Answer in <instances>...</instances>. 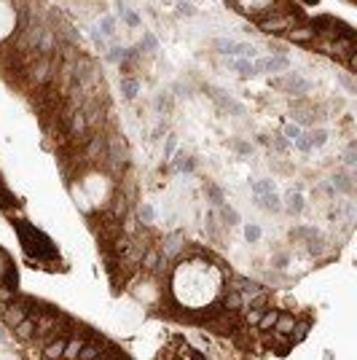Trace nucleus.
<instances>
[{"instance_id": "nucleus-10", "label": "nucleus", "mask_w": 357, "mask_h": 360, "mask_svg": "<svg viewBox=\"0 0 357 360\" xmlns=\"http://www.w3.org/2000/svg\"><path fill=\"white\" fill-rule=\"evenodd\" d=\"M118 89H121V94H124L126 100H135L140 94V81L135 78V75H121V78H118Z\"/></svg>"}, {"instance_id": "nucleus-47", "label": "nucleus", "mask_w": 357, "mask_h": 360, "mask_svg": "<svg viewBox=\"0 0 357 360\" xmlns=\"http://www.w3.org/2000/svg\"><path fill=\"white\" fill-rule=\"evenodd\" d=\"M301 3H306V6H317L319 0H301Z\"/></svg>"}, {"instance_id": "nucleus-13", "label": "nucleus", "mask_w": 357, "mask_h": 360, "mask_svg": "<svg viewBox=\"0 0 357 360\" xmlns=\"http://www.w3.org/2000/svg\"><path fill=\"white\" fill-rule=\"evenodd\" d=\"M293 325H296V317L293 315H282V312H279V317L274 323V331L279 336H290V334H293Z\"/></svg>"}, {"instance_id": "nucleus-8", "label": "nucleus", "mask_w": 357, "mask_h": 360, "mask_svg": "<svg viewBox=\"0 0 357 360\" xmlns=\"http://www.w3.org/2000/svg\"><path fill=\"white\" fill-rule=\"evenodd\" d=\"M105 154H108V137L94 135L86 145V156L89 159H105Z\"/></svg>"}, {"instance_id": "nucleus-26", "label": "nucleus", "mask_w": 357, "mask_h": 360, "mask_svg": "<svg viewBox=\"0 0 357 360\" xmlns=\"http://www.w3.org/2000/svg\"><path fill=\"white\" fill-rule=\"evenodd\" d=\"M100 30H102L105 38H113V35H116V19H113V16H102L100 19Z\"/></svg>"}, {"instance_id": "nucleus-6", "label": "nucleus", "mask_w": 357, "mask_h": 360, "mask_svg": "<svg viewBox=\"0 0 357 360\" xmlns=\"http://www.w3.org/2000/svg\"><path fill=\"white\" fill-rule=\"evenodd\" d=\"M183 250V234L180 231H172L164 236V248H161V255L164 258H172V255H177Z\"/></svg>"}, {"instance_id": "nucleus-34", "label": "nucleus", "mask_w": 357, "mask_h": 360, "mask_svg": "<svg viewBox=\"0 0 357 360\" xmlns=\"http://www.w3.org/2000/svg\"><path fill=\"white\" fill-rule=\"evenodd\" d=\"M153 218H156V210H153L150 204H143V207H140V221H143L145 226L153 223Z\"/></svg>"}, {"instance_id": "nucleus-22", "label": "nucleus", "mask_w": 357, "mask_h": 360, "mask_svg": "<svg viewBox=\"0 0 357 360\" xmlns=\"http://www.w3.org/2000/svg\"><path fill=\"white\" fill-rule=\"evenodd\" d=\"M86 344L83 339H70L68 344H64V352H62V357H68V360H78V352H81V347Z\"/></svg>"}, {"instance_id": "nucleus-25", "label": "nucleus", "mask_w": 357, "mask_h": 360, "mask_svg": "<svg viewBox=\"0 0 357 360\" xmlns=\"http://www.w3.org/2000/svg\"><path fill=\"white\" fill-rule=\"evenodd\" d=\"M207 196L212 199V204H225V194H223V188L220 186H215V183H207Z\"/></svg>"}, {"instance_id": "nucleus-2", "label": "nucleus", "mask_w": 357, "mask_h": 360, "mask_svg": "<svg viewBox=\"0 0 357 360\" xmlns=\"http://www.w3.org/2000/svg\"><path fill=\"white\" fill-rule=\"evenodd\" d=\"M212 49L218 54H225V56H247V59L255 54V46L252 43H242V41H234V38H215Z\"/></svg>"}, {"instance_id": "nucleus-49", "label": "nucleus", "mask_w": 357, "mask_h": 360, "mask_svg": "<svg viewBox=\"0 0 357 360\" xmlns=\"http://www.w3.org/2000/svg\"><path fill=\"white\" fill-rule=\"evenodd\" d=\"M161 3H169V0H161Z\"/></svg>"}, {"instance_id": "nucleus-12", "label": "nucleus", "mask_w": 357, "mask_h": 360, "mask_svg": "<svg viewBox=\"0 0 357 360\" xmlns=\"http://www.w3.org/2000/svg\"><path fill=\"white\" fill-rule=\"evenodd\" d=\"M255 202L263 207V210H269V213H279V210H282V202H279L277 191H271V194H261V196H255Z\"/></svg>"}, {"instance_id": "nucleus-48", "label": "nucleus", "mask_w": 357, "mask_h": 360, "mask_svg": "<svg viewBox=\"0 0 357 360\" xmlns=\"http://www.w3.org/2000/svg\"><path fill=\"white\" fill-rule=\"evenodd\" d=\"M102 360H105V357H102ZM108 360H121V357H108Z\"/></svg>"}, {"instance_id": "nucleus-40", "label": "nucleus", "mask_w": 357, "mask_h": 360, "mask_svg": "<svg viewBox=\"0 0 357 360\" xmlns=\"http://www.w3.org/2000/svg\"><path fill=\"white\" fill-rule=\"evenodd\" d=\"M177 14H180V16H196L199 11H196V6H193V3H185V0H183V3L177 6Z\"/></svg>"}, {"instance_id": "nucleus-36", "label": "nucleus", "mask_w": 357, "mask_h": 360, "mask_svg": "<svg viewBox=\"0 0 357 360\" xmlns=\"http://www.w3.org/2000/svg\"><path fill=\"white\" fill-rule=\"evenodd\" d=\"M175 148H177V137H175V135H167V145H164V159H172V156H175Z\"/></svg>"}, {"instance_id": "nucleus-31", "label": "nucleus", "mask_w": 357, "mask_h": 360, "mask_svg": "<svg viewBox=\"0 0 357 360\" xmlns=\"http://www.w3.org/2000/svg\"><path fill=\"white\" fill-rule=\"evenodd\" d=\"M140 49H145V51H158V41H156V35H153V33H143Z\"/></svg>"}, {"instance_id": "nucleus-45", "label": "nucleus", "mask_w": 357, "mask_h": 360, "mask_svg": "<svg viewBox=\"0 0 357 360\" xmlns=\"http://www.w3.org/2000/svg\"><path fill=\"white\" fill-rule=\"evenodd\" d=\"M261 315H263V309H252V312H247V323H255V325H258Z\"/></svg>"}, {"instance_id": "nucleus-23", "label": "nucleus", "mask_w": 357, "mask_h": 360, "mask_svg": "<svg viewBox=\"0 0 357 360\" xmlns=\"http://www.w3.org/2000/svg\"><path fill=\"white\" fill-rule=\"evenodd\" d=\"M277 317H279V312H277V309H266V312H263V315H261V320H258V328H261V331H269V328H274Z\"/></svg>"}, {"instance_id": "nucleus-1", "label": "nucleus", "mask_w": 357, "mask_h": 360, "mask_svg": "<svg viewBox=\"0 0 357 360\" xmlns=\"http://www.w3.org/2000/svg\"><path fill=\"white\" fill-rule=\"evenodd\" d=\"M16 231H19V242L24 245L27 255H33L35 261H49V258H54V255H56L54 242L41 229H35V226H30L27 221H19L16 223Z\"/></svg>"}, {"instance_id": "nucleus-38", "label": "nucleus", "mask_w": 357, "mask_h": 360, "mask_svg": "<svg viewBox=\"0 0 357 360\" xmlns=\"http://www.w3.org/2000/svg\"><path fill=\"white\" fill-rule=\"evenodd\" d=\"M333 188H341V191H352V183L346 175H336L333 177Z\"/></svg>"}, {"instance_id": "nucleus-41", "label": "nucleus", "mask_w": 357, "mask_h": 360, "mask_svg": "<svg viewBox=\"0 0 357 360\" xmlns=\"http://www.w3.org/2000/svg\"><path fill=\"white\" fill-rule=\"evenodd\" d=\"M296 148L304 151V154H309V151H312V145H309V135H301V137L296 140Z\"/></svg>"}, {"instance_id": "nucleus-39", "label": "nucleus", "mask_w": 357, "mask_h": 360, "mask_svg": "<svg viewBox=\"0 0 357 360\" xmlns=\"http://www.w3.org/2000/svg\"><path fill=\"white\" fill-rule=\"evenodd\" d=\"M156 108H158V110H169V108H172V100H169V92H161V94L156 97Z\"/></svg>"}, {"instance_id": "nucleus-4", "label": "nucleus", "mask_w": 357, "mask_h": 360, "mask_svg": "<svg viewBox=\"0 0 357 360\" xmlns=\"http://www.w3.org/2000/svg\"><path fill=\"white\" fill-rule=\"evenodd\" d=\"M252 68H255V73H285L290 70V59L279 54H269V56H261L258 62H252Z\"/></svg>"}, {"instance_id": "nucleus-21", "label": "nucleus", "mask_w": 357, "mask_h": 360, "mask_svg": "<svg viewBox=\"0 0 357 360\" xmlns=\"http://www.w3.org/2000/svg\"><path fill=\"white\" fill-rule=\"evenodd\" d=\"M14 334H16L19 339H30V336L35 334V317H24L22 323L14 328Z\"/></svg>"}, {"instance_id": "nucleus-15", "label": "nucleus", "mask_w": 357, "mask_h": 360, "mask_svg": "<svg viewBox=\"0 0 357 360\" xmlns=\"http://www.w3.org/2000/svg\"><path fill=\"white\" fill-rule=\"evenodd\" d=\"M94 357H105V352H102V344H100V342L83 344L81 352H78V360H94Z\"/></svg>"}, {"instance_id": "nucleus-42", "label": "nucleus", "mask_w": 357, "mask_h": 360, "mask_svg": "<svg viewBox=\"0 0 357 360\" xmlns=\"http://www.w3.org/2000/svg\"><path fill=\"white\" fill-rule=\"evenodd\" d=\"M234 148H237L239 151V154H250V151H252V145L250 143H244V140H234V143H231Z\"/></svg>"}, {"instance_id": "nucleus-5", "label": "nucleus", "mask_w": 357, "mask_h": 360, "mask_svg": "<svg viewBox=\"0 0 357 360\" xmlns=\"http://www.w3.org/2000/svg\"><path fill=\"white\" fill-rule=\"evenodd\" d=\"M277 86H282L285 92L296 94V97H301V94H306L309 89H312V83H309L301 73H285V78L277 81Z\"/></svg>"}, {"instance_id": "nucleus-29", "label": "nucleus", "mask_w": 357, "mask_h": 360, "mask_svg": "<svg viewBox=\"0 0 357 360\" xmlns=\"http://www.w3.org/2000/svg\"><path fill=\"white\" fill-rule=\"evenodd\" d=\"M220 213H223V221L229 223V226H237L242 218H239V213L234 210V207H225V204H220Z\"/></svg>"}, {"instance_id": "nucleus-50", "label": "nucleus", "mask_w": 357, "mask_h": 360, "mask_svg": "<svg viewBox=\"0 0 357 360\" xmlns=\"http://www.w3.org/2000/svg\"><path fill=\"white\" fill-rule=\"evenodd\" d=\"M94 360H102V357H94Z\"/></svg>"}, {"instance_id": "nucleus-27", "label": "nucleus", "mask_w": 357, "mask_h": 360, "mask_svg": "<svg viewBox=\"0 0 357 360\" xmlns=\"http://www.w3.org/2000/svg\"><path fill=\"white\" fill-rule=\"evenodd\" d=\"M301 135H304V132H301V124H285V132H282V137H285L287 143H296Z\"/></svg>"}, {"instance_id": "nucleus-44", "label": "nucleus", "mask_w": 357, "mask_h": 360, "mask_svg": "<svg viewBox=\"0 0 357 360\" xmlns=\"http://www.w3.org/2000/svg\"><path fill=\"white\" fill-rule=\"evenodd\" d=\"M271 143H274V148H277V151H287V145H290L287 140H285V137H279V135H277L274 140H271Z\"/></svg>"}, {"instance_id": "nucleus-19", "label": "nucleus", "mask_w": 357, "mask_h": 360, "mask_svg": "<svg viewBox=\"0 0 357 360\" xmlns=\"http://www.w3.org/2000/svg\"><path fill=\"white\" fill-rule=\"evenodd\" d=\"M242 301H244L242 293L231 288L229 293H225V298H223V307H225V312H237V309L242 307Z\"/></svg>"}, {"instance_id": "nucleus-43", "label": "nucleus", "mask_w": 357, "mask_h": 360, "mask_svg": "<svg viewBox=\"0 0 357 360\" xmlns=\"http://www.w3.org/2000/svg\"><path fill=\"white\" fill-rule=\"evenodd\" d=\"M354 156H357V154H354V143H349V148H346V154H344V162H346V164H349V167H352V164L357 162V159H354Z\"/></svg>"}, {"instance_id": "nucleus-3", "label": "nucleus", "mask_w": 357, "mask_h": 360, "mask_svg": "<svg viewBox=\"0 0 357 360\" xmlns=\"http://www.w3.org/2000/svg\"><path fill=\"white\" fill-rule=\"evenodd\" d=\"M105 159H110V164L116 169H124L129 164V151H126V143L121 137H110L108 140V154Z\"/></svg>"}, {"instance_id": "nucleus-18", "label": "nucleus", "mask_w": 357, "mask_h": 360, "mask_svg": "<svg viewBox=\"0 0 357 360\" xmlns=\"http://www.w3.org/2000/svg\"><path fill=\"white\" fill-rule=\"evenodd\" d=\"M231 65H234V70H237L242 78H250V75H255V68H252V62L247 59V56H237Z\"/></svg>"}, {"instance_id": "nucleus-33", "label": "nucleus", "mask_w": 357, "mask_h": 360, "mask_svg": "<svg viewBox=\"0 0 357 360\" xmlns=\"http://www.w3.org/2000/svg\"><path fill=\"white\" fill-rule=\"evenodd\" d=\"M244 239H247V242H258L261 239V226H255V223L244 226Z\"/></svg>"}, {"instance_id": "nucleus-17", "label": "nucleus", "mask_w": 357, "mask_h": 360, "mask_svg": "<svg viewBox=\"0 0 357 360\" xmlns=\"http://www.w3.org/2000/svg\"><path fill=\"white\" fill-rule=\"evenodd\" d=\"M234 290H239V293H244V296H255V293L261 290V285H258V282H252V280H244V277H237V280H234Z\"/></svg>"}, {"instance_id": "nucleus-16", "label": "nucleus", "mask_w": 357, "mask_h": 360, "mask_svg": "<svg viewBox=\"0 0 357 360\" xmlns=\"http://www.w3.org/2000/svg\"><path fill=\"white\" fill-rule=\"evenodd\" d=\"M193 167H196V162H193L188 154H183V151L175 156V162H172V169H175V172H193Z\"/></svg>"}, {"instance_id": "nucleus-37", "label": "nucleus", "mask_w": 357, "mask_h": 360, "mask_svg": "<svg viewBox=\"0 0 357 360\" xmlns=\"http://www.w3.org/2000/svg\"><path fill=\"white\" fill-rule=\"evenodd\" d=\"M121 19H124V24H129V27H140V24H143V22H140V16L135 11H129V8L121 14Z\"/></svg>"}, {"instance_id": "nucleus-7", "label": "nucleus", "mask_w": 357, "mask_h": 360, "mask_svg": "<svg viewBox=\"0 0 357 360\" xmlns=\"http://www.w3.org/2000/svg\"><path fill=\"white\" fill-rule=\"evenodd\" d=\"M86 129H89V124H86V116H83V110H73V113H70V124H68V135H70V137H81Z\"/></svg>"}, {"instance_id": "nucleus-24", "label": "nucleus", "mask_w": 357, "mask_h": 360, "mask_svg": "<svg viewBox=\"0 0 357 360\" xmlns=\"http://www.w3.org/2000/svg\"><path fill=\"white\" fill-rule=\"evenodd\" d=\"M143 269H148V272H153L156 266H158V261H161V253H156V250H145L143 253Z\"/></svg>"}, {"instance_id": "nucleus-11", "label": "nucleus", "mask_w": 357, "mask_h": 360, "mask_svg": "<svg viewBox=\"0 0 357 360\" xmlns=\"http://www.w3.org/2000/svg\"><path fill=\"white\" fill-rule=\"evenodd\" d=\"M282 207H285L290 215H301V213H304V196H301V191H293V188H290Z\"/></svg>"}, {"instance_id": "nucleus-46", "label": "nucleus", "mask_w": 357, "mask_h": 360, "mask_svg": "<svg viewBox=\"0 0 357 360\" xmlns=\"http://www.w3.org/2000/svg\"><path fill=\"white\" fill-rule=\"evenodd\" d=\"M338 81H341V83H344V86L349 89V92H354V83H352V78H349V75H344V73H341V75H338Z\"/></svg>"}, {"instance_id": "nucleus-14", "label": "nucleus", "mask_w": 357, "mask_h": 360, "mask_svg": "<svg viewBox=\"0 0 357 360\" xmlns=\"http://www.w3.org/2000/svg\"><path fill=\"white\" fill-rule=\"evenodd\" d=\"M287 38H290L293 43H309V41L314 38V30H312V27H290Z\"/></svg>"}, {"instance_id": "nucleus-32", "label": "nucleus", "mask_w": 357, "mask_h": 360, "mask_svg": "<svg viewBox=\"0 0 357 360\" xmlns=\"http://www.w3.org/2000/svg\"><path fill=\"white\" fill-rule=\"evenodd\" d=\"M0 207H3V210H11V207H16V196L8 191V188H0Z\"/></svg>"}, {"instance_id": "nucleus-9", "label": "nucleus", "mask_w": 357, "mask_h": 360, "mask_svg": "<svg viewBox=\"0 0 357 360\" xmlns=\"http://www.w3.org/2000/svg\"><path fill=\"white\" fill-rule=\"evenodd\" d=\"M64 344H68V339H64V336H54L51 342L43 347V357L46 360H59L62 352H64Z\"/></svg>"}, {"instance_id": "nucleus-30", "label": "nucleus", "mask_w": 357, "mask_h": 360, "mask_svg": "<svg viewBox=\"0 0 357 360\" xmlns=\"http://www.w3.org/2000/svg\"><path fill=\"white\" fill-rule=\"evenodd\" d=\"M89 38H91V43L97 46L100 51H108V41H105V35H102L100 30H94V27H89Z\"/></svg>"}, {"instance_id": "nucleus-20", "label": "nucleus", "mask_w": 357, "mask_h": 360, "mask_svg": "<svg viewBox=\"0 0 357 360\" xmlns=\"http://www.w3.org/2000/svg\"><path fill=\"white\" fill-rule=\"evenodd\" d=\"M293 331H296V334H290V342L298 344V342H304V339L309 336V331H312V323H309V320H301V323L293 325Z\"/></svg>"}, {"instance_id": "nucleus-35", "label": "nucleus", "mask_w": 357, "mask_h": 360, "mask_svg": "<svg viewBox=\"0 0 357 360\" xmlns=\"http://www.w3.org/2000/svg\"><path fill=\"white\" fill-rule=\"evenodd\" d=\"M180 355H183V360H207L204 355H199L193 347H188V344H183V347H180Z\"/></svg>"}, {"instance_id": "nucleus-28", "label": "nucleus", "mask_w": 357, "mask_h": 360, "mask_svg": "<svg viewBox=\"0 0 357 360\" xmlns=\"http://www.w3.org/2000/svg\"><path fill=\"white\" fill-rule=\"evenodd\" d=\"M325 143H328V132L325 129H317V132L309 135V145H312V148H322Z\"/></svg>"}]
</instances>
